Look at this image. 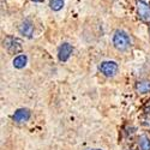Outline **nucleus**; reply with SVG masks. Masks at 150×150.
I'll use <instances>...</instances> for the list:
<instances>
[{
  "instance_id": "obj_1",
  "label": "nucleus",
  "mask_w": 150,
  "mask_h": 150,
  "mask_svg": "<svg viewBox=\"0 0 150 150\" xmlns=\"http://www.w3.org/2000/svg\"><path fill=\"white\" fill-rule=\"evenodd\" d=\"M113 45L118 51H126L131 45L130 36L124 30H117L113 35Z\"/></svg>"
},
{
  "instance_id": "obj_2",
  "label": "nucleus",
  "mask_w": 150,
  "mask_h": 150,
  "mask_svg": "<svg viewBox=\"0 0 150 150\" xmlns=\"http://www.w3.org/2000/svg\"><path fill=\"white\" fill-rule=\"evenodd\" d=\"M98 70L101 72L103 76L106 77H113L117 74L118 70H119V66L115 61H112V60H106V61H102L101 64L98 65Z\"/></svg>"
},
{
  "instance_id": "obj_3",
  "label": "nucleus",
  "mask_w": 150,
  "mask_h": 150,
  "mask_svg": "<svg viewBox=\"0 0 150 150\" xmlns=\"http://www.w3.org/2000/svg\"><path fill=\"white\" fill-rule=\"evenodd\" d=\"M4 47L7 49L10 53L15 54V53H18L21 51L23 45H22V41L19 39H17V37L8 36L4 40Z\"/></svg>"
},
{
  "instance_id": "obj_4",
  "label": "nucleus",
  "mask_w": 150,
  "mask_h": 150,
  "mask_svg": "<svg viewBox=\"0 0 150 150\" xmlns=\"http://www.w3.org/2000/svg\"><path fill=\"white\" fill-rule=\"evenodd\" d=\"M137 13L144 22H150V5L143 0L137 1Z\"/></svg>"
},
{
  "instance_id": "obj_5",
  "label": "nucleus",
  "mask_w": 150,
  "mask_h": 150,
  "mask_svg": "<svg viewBox=\"0 0 150 150\" xmlns=\"http://www.w3.org/2000/svg\"><path fill=\"white\" fill-rule=\"evenodd\" d=\"M73 52V48L70 43L65 42V43H62L60 47H59V51H58V58L60 61H67L69 58L71 57Z\"/></svg>"
},
{
  "instance_id": "obj_6",
  "label": "nucleus",
  "mask_w": 150,
  "mask_h": 150,
  "mask_svg": "<svg viewBox=\"0 0 150 150\" xmlns=\"http://www.w3.org/2000/svg\"><path fill=\"white\" fill-rule=\"evenodd\" d=\"M31 117L30 110L27 108H19L15 112V114L12 115V119L17 122H24V121H28Z\"/></svg>"
},
{
  "instance_id": "obj_7",
  "label": "nucleus",
  "mask_w": 150,
  "mask_h": 150,
  "mask_svg": "<svg viewBox=\"0 0 150 150\" xmlns=\"http://www.w3.org/2000/svg\"><path fill=\"white\" fill-rule=\"evenodd\" d=\"M19 33L24 37H28V39H30V37L33 36V34H34V25H33V23L30 21H24L21 24V27H19Z\"/></svg>"
},
{
  "instance_id": "obj_8",
  "label": "nucleus",
  "mask_w": 150,
  "mask_h": 150,
  "mask_svg": "<svg viewBox=\"0 0 150 150\" xmlns=\"http://www.w3.org/2000/svg\"><path fill=\"white\" fill-rule=\"evenodd\" d=\"M27 64H28V58L25 54H19L13 59V66L18 70L23 69Z\"/></svg>"
},
{
  "instance_id": "obj_9",
  "label": "nucleus",
  "mask_w": 150,
  "mask_h": 150,
  "mask_svg": "<svg viewBox=\"0 0 150 150\" xmlns=\"http://www.w3.org/2000/svg\"><path fill=\"white\" fill-rule=\"evenodd\" d=\"M137 90L141 94H146L150 91V82L149 81H143V82H138L137 84Z\"/></svg>"
},
{
  "instance_id": "obj_10",
  "label": "nucleus",
  "mask_w": 150,
  "mask_h": 150,
  "mask_svg": "<svg viewBox=\"0 0 150 150\" xmlns=\"http://www.w3.org/2000/svg\"><path fill=\"white\" fill-rule=\"evenodd\" d=\"M139 146L142 150H150V138L146 134H142L139 137Z\"/></svg>"
},
{
  "instance_id": "obj_11",
  "label": "nucleus",
  "mask_w": 150,
  "mask_h": 150,
  "mask_svg": "<svg viewBox=\"0 0 150 150\" xmlns=\"http://www.w3.org/2000/svg\"><path fill=\"white\" fill-rule=\"evenodd\" d=\"M49 6H51V8L54 11H59L62 8V6H64V0H51Z\"/></svg>"
},
{
  "instance_id": "obj_12",
  "label": "nucleus",
  "mask_w": 150,
  "mask_h": 150,
  "mask_svg": "<svg viewBox=\"0 0 150 150\" xmlns=\"http://www.w3.org/2000/svg\"><path fill=\"white\" fill-rule=\"evenodd\" d=\"M33 1H35V3H41V1H43V0H33Z\"/></svg>"
},
{
  "instance_id": "obj_13",
  "label": "nucleus",
  "mask_w": 150,
  "mask_h": 150,
  "mask_svg": "<svg viewBox=\"0 0 150 150\" xmlns=\"http://www.w3.org/2000/svg\"><path fill=\"white\" fill-rule=\"evenodd\" d=\"M88 150H101V149H88Z\"/></svg>"
}]
</instances>
